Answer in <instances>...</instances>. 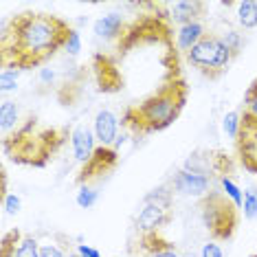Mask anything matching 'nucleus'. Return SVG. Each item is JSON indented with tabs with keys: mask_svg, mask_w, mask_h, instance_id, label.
Segmentation results:
<instances>
[{
	"mask_svg": "<svg viewBox=\"0 0 257 257\" xmlns=\"http://www.w3.org/2000/svg\"><path fill=\"white\" fill-rule=\"evenodd\" d=\"M71 31L66 20L44 11H22L11 16L0 36L3 71H29L42 66L60 49H66Z\"/></svg>",
	"mask_w": 257,
	"mask_h": 257,
	"instance_id": "obj_1",
	"label": "nucleus"
},
{
	"mask_svg": "<svg viewBox=\"0 0 257 257\" xmlns=\"http://www.w3.org/2000/svg\"><path fill=\"white\" fill-rule=\"evenodd\" d=\"M187 97H189V86L183 73L165 77L152 95L125 108L121 125L132 137H148L154 132H163L180 116Z\"/></svg>",
	"mask_w": 257,
	"mask_h": 257,
	"instance_id": "obj_2",
	"label": "nucleus"
},
{
	"mask_svg": "<svg viewBox=\"0 0 257 257\" xmlns=\"http://www.w3.org/2000/svg\"><path fill=\"white\" fill-rule=\"evenodd\" d=\"M68 137H73L68 127L44 125L38 116H29L20 127L3 139V150L5 156L16 165L46 167L60 154Z\"/></svg>",
	"mask_w": 257,
	"mask_h": 257,
	"instance_id": "obj_3",
	"label": "nucleus"
},
{
	"mask_svg": "<svg viewBox=\"0 0 257 257\" xmlns=\"http://www.w3.org/2000/svg\"><path fill=\"white\" fill-rule=\"evenodd\" d=\"M159 44L167 53H178L174 44V29H172V16L169 9L163 14H141L134 20L125 22L123 33L116 40V51L119 55L130 53L137 46H150Z\"/></svg>",
	"mask_w": 257,
	"mask_h": 257,
	"instance_id": "obj_4",
	"label": "nucleus"
},
{
	"mask_svg": "<svg viewBox=\"0 0 257 257\" xmlns=\"http://www.w3.org/2000/svg\"><path fill=\"white\" fill-rule=\"evenodd\" d=\"M198 209H200L204 229L209 231V235L213 239L226 242V239L235 235L237 224H239V207L224 191L211 189L207 196L200 198Z\"/></svg>",
	"mask_w": 257,
	"mask_h": 257,
	"instance_id": "obj_5",
	"label": "nucleus"
},
{
	"mask_svg": "<svg viewBox=\"0 0 257 257\" xmlns=\"http://www.w3.org/2000/svg\"><path fill=\"white\" fill-rule=\"evenodd\" d=\"M187 60H189L191 66L198 68V73H202L207 79H218L224 75L226 68H229L233 53H231L229 46H226L224 38L209 31L207 36L187 53Z\"/></svg>",
	"mask_w": 257,
	"mask_h": 257,
	"instance_id": "obj_6",
	"label": "nucleus"
},
{
	"mask_svg": "<svg viewBox=\"0 0 257 257\" xmlns=\"http://www.w3.org/2000/svg\"><path fill=\"white\" fill-rule=\"evenodd\" d=\"M174 198L165 185L145 196L143 209L137 215V229L141 233L161 231L174 220Z\"/></svg>",
	"mask_w": 257,
	"mask_h": 257,
	"instance_id": "obj_7",
	"label": "nucleus"
},
{
	"mask_svg": "<svg viewBox=\"0 0 257 257\" xmlns=\"http://www.w3.org/2000/svg\"><path fill=\"white\" fill-rule=\"evenodd\" d=\"M233 159L226 154L224 150H196L194 154H189V159L183 163V169L187 172L200 174L207 178H226L233 174Z\"/></svg>",
	"mask_w": 257,
	"mask_h": 257,
	"instance_id": "obj_8",
	"label": "nucleus"
},
{
	"mask_svg": "<svg viewBox=\"0 0 257 257\" xmlns=\"http://www.w3.org/2000/svg\"><path fill=\"white\" fill-rule=\"evenodd\" d=\"M116 165H119V152L116 148H106V145H97L95 154L90 156L88 163H84L79 169V174L75 176V183L79 187L92 185L97 180H101L103 176L112 174Z\"/></svg>",
	"mask_w": 257,
	"mask_h": 257,
	"instance_id": "obj_9",
	"label": "nucleus"
},
{
	"mask_svg": "<svg viewBox=\"0 0 257 257\" xmlns=\"http://www.w3.org/2000/svg\"><path fill=\"white\" fill-rule=\"evenodd\" d=\"M235 152L242 167L257 174V119L246 112H239V132L235 139Z\"/></svg>",
	"mask_w": 257,
	"mask_h": 257,
	"instance_id": "obj_10",
	"label": "nucleus"
},
{
	"mask_svg": "<svg viewBox=\"0 0 257 257\" xmlns=\"http://www.w3.org/2000/svg\"><path fill=\"white\" fill-rule=\"evenodd\" d=\"M92 75H95L97 88L106 95H112V92H121L125 88V79L123 73H121L119 64L112 55L108 53H95L92 55Z\"/></svg>",
	"mask_w": 257,
	"mask_h": 257,
	"instance_id": "obj_11",
	"label": "nucleus"
},
{
	"mask_svg": "<svg viewBox=\"0 0 257 257\" xmlns=\"http://www.w3.org/2000/svg\"><path fill=\"white\" fill-rule=\"evenodd\" d=\"M132 257H180L176 246L169 239H165L159 231L141 233L139 242L130 246Z\"/></svg>",
	"mask_w": 257,
	"mask_h": 257,
	"instance_id": "obj_12",
	"label": "nucleus"
},
{
	"mask_svg": "<svg viewBox=\"0 0 257 257\" xmlns=\"http://www.w3.org/2000/svg\"><path fill=\"white\" fill-rule=\"evenodd\" d=\"M211 183L213 180L207 178V176L180 169V172H176V176L172 178V189L180 191V194H187V196H200L202 198L211 191Z\"/></svg>",
	"mask_w": 257,
	"mask_h": 257,
	"instance_id": "obj_13",
	"label": "nucleus"
},
{
	"mask_svg": "<svg viewBox=\"0 0 257 257\" xmlns=\"http://www.w3.org/2000/svg\"><path fill=\"white\" fill-rule=\"evenodd\" d=\"M95 139L99 145L114 148L119 141V116L112 110H99L95 116Z\"/></svg>",
	"mask_w": 257,
	"mask_h": 257,
	"instance_id": "obj_14",
	"label": "nucleus"
},
{
	"mask_svg": "<svg viewBox=\"0 0 257 257\" xmlns=\"http://www.w3.org/2000/svg\"><path fill=\"white\" fill-rule=\"evenodd\" d=\"M204 9H207V5L202 0H180V3H174V7L169 9V16H172V22H178L180 27H185L189 22H200Z\"/></svg>",
	"mask_w": 257,
	"mask_h": 257,
	"instance_id": "obj_15",
	"label": "nucleus"
},
{
	"mask_svg": "<svg viewBox=\"0 0 257 257\" xmlns=\"http://www.w3.org/2000/svg\"><path fill=\"white\" fill-rule=\"evenodd\" d=\"M71 143H73V152H75V159H77L81 165L90 161V156L95 154V134H92L90 127L86 125H77L73 130V137H71Z\"/></svg>",
	"mask_w": 257,
	"mask_h": 257,
	"instance_id": "obj_16",
	"label": "nucleus"
},
{
	"mask_svg": "<svg viewBox=\"0 0 257 257\" xmlns=\"http://www.w3.org/2000/svg\"><path fill=\"white\" fill-rule=\"evenodd\" d=\"M123 27H125L123 16L112 11V14H108V16H101L92 29H95V36L103 38V40H119V36L123 33Z\"/></svg>",
	"mask_w": 257,
	"mask_h": 257,
	"instance_id": "obj_17",
	"label": "nucleus"
},
{
	"mask_svg": "<svg viewBox=\"0 0 257 257\" xmlns=\"http://www.w3.org/2000/svg\"><path fill=\"white\" fill-rule=\"evenodd\" d=\"M207 29H204L202 22H189V25L180 27L178 36H176V49L183 51V53H189L194 46L200 42V40L207 36Z\"/></svg>",
	"mask_w": 257,
	"mask_h": 257,
	"instance_id": "obj_18",
	"label": "nucleus"
},
{
	"mask_svg": "<svg viewBox=\"0 0 257 257\" xmlns=\"http://www.w3.org/2000/svg\"><path fill=\"white\" fill-rule=\"evenodd\" d=\"M25 233L20 229H9L7 233H3L0 237V257H16V250H18Z\"/></svg>",
	"mask_w": 257,
	"mask_h": 257,
	"instance_id": "obj_19",
	"label": "nucleus"
},
{
	"mask_svg": "<svg viewBox=\"0 0 257 257\" xmlns=\"http://www.w3.org/2000/svg\"><path fill=\"white\" fill-rule=\"evenodd\" d=\"M16 123H18V106H16V101L5 99V101L0 103V127H3L5 137H7L9 130Z\"/></svg>",
	"mask_w": 257,
	"mask_h": 257,
	"instance_id": "obj_20",
	"label": "nucleus"
},
{
	"mask_svg": "<svg viewBox=\"0 0 257 257\" xmlns=\"http://www.w3.org/2000/svg\"><path fill=\"white\" fill-rule=\"evenodd\" d=\"M237 20L244 29H255L257 27V3L253 0H244L237 5Z\"/></svg>",
	"mask_w": 257,
	"mask_h": 257,
	"instance_id": "obj_21",
	"label": "nucleus"
},
{
	"mask_svg": "<svg viewBox=\"0 0 257 257\" xmlns=\"http://www.w3.org/2000/svg\"><path fill=\"white\" fill-rule=\"evenodd\" d=\"M97 200H99V191H97V189H92L90 185L79 187L77 196H75V202H77L81 209H92V207L97 204Z\"/></svg>",
	"mask_w": 257,
	"mask_h": 257,
	"instance_id": "obj_22",
	"label": "nucleus"
},
{
	"mask_svg": "<svg viewBox=\"0 0 257 257\" xmlns=\"http://www.w3.org/2000/svg\"><path fill=\"white\" fill-rule=\"evenodd\" d=\"M40 242L33 235H25L20 242L18 250H16V257H40Z\"/></svg>",
	"mask_w": 257,
	"mask_h": 257,
	"instance_id": "obj_23",
	"label": "nucleus"
},
{
	"mask_svg": "<svg viewBox=\"0 0 257 257\" xmlns=\"http://www.w3.org/2000/svg\"><path fill=\"white\" fill-rule=\"evenodd\" d=\"M242 112H246V114H250V116H255L257 119V77L253 79V84L246 88V92H244Z\"/></svg>",
	"mask_w": 257,
	"mask_h": 257,
	"instance_id": "obj_24",
	"label": "nucleus"
},
{
	"mask_svg": "<svg viewBox=\"0 0 257 257\" xmlns=\"http://www.w3.org/2000/svg\"><path fill=\"white\" fill-rule=\"evenodd\" d=\"M220 185H222V191H224V194L229 196L231 200L235 202L239 209H242V204H244V196H242V191H239V187H237L235 183H233V180H231L229 176L222 178V180H220Z\"/></svg>",
	"mask_w": 257,
	"mask_h": 257,
	"instance_id": "obj_25",
	"label": "nucleus"
},
{
	"mask_svg": "<svg viewBox=\"0 0 257 257\" xmlns=\"http://www.w3.org/2000/svg\"><path fill=\"white\" fill-rule=\"evenodd\" d=\"M244 218L246 220H255L257 218V189H248L244 194Z\"/></svg>",
	"mask_w": 257,
	"mask_h": 257,
	"instance_id": "obj_26",
	"label": "nucleus"
},
{
	"mask_svg": "<svg viewBox=\"0 0 257 257\" xmlns=\"http://www.w3.org/2000/svg\"><path fill=\"white\" fill-rule=\"evenodd\" d=\"M18 75L20 71H14V68H7V71L0 73V90L9 92V90L18 88Z\"/></svg>",
	"mask_w": 257,
	"mask_h": 257,
	"instance_id": "obj_27",
	"label": "nucleus"
},
{
	"mask_svg": "<svg viewBox=\"0 0 257 257\" xmlns=\"http://www.w3.org/2000/svg\"><path fill=\"white\" fill-rule=\"evenodd\" d=\"M222 127H224V132L229 134L233 141H235L237 132H239V112H237V110H233V112H229V114L224 116V121H222Z\"/></svg>",
	"mask_w": 257,
	"mask_h": 257,
	"instance_id": "obj_28",
	"label": "nucleus"
},
{
	"mask_svg": "<svg viewBox=\"0 0 257 257\" xmlns=\"http://www.w3.org/2000/svg\"><path fill=\"white\" fill-rule=\"evenodd\" d=\"M3 207H5V211H7L9 215H18L20 213V209H22V200H20V196H16V194H7L3 198Z\"/></svg>",
	"mask_w": 257,
	"mask_h": 257,
	"instance_id": "obj_29",
	"label": "nucleus"
},
{
	"mask_svg": "<svg viewBox=\"0 0 257 257\" xmlns=\"http://www.w3.org/2000/svg\"><path fill=\"white\" fill-rule=\"evenodd\" d=\"M224 42H226V46L231 49V53H233V57H235L239 51H242V38H239V33H235V31H229L224 36Z\"/></svg>",
	"mask_w": 257,
	"mask_h": 257,
	"instance_id": "obj_30",
	"label": "nucleus"
},
{
	"mask_svg": "<svg viewBox=\"0 0 257 257\" xmlns=\"http://www.w3.org/2000/svg\"><path fill=\"white\" fill-rule=\"evenodd\" d=\"M66 51L71 55H77L79 51H81V38H79V31H71V38H68V42H66Z\"/></svg>",
	"mask_w": 257,
	"mask_h": 257,
	"instance_id": "obj_31",
	"label": "nucleus"
},
{
	"mask_svg": "<svg viewBox=\"0 0 257 257\" xmlns=\"http://www.w3.org/2000/svg\"><path fill=\"white\" fill-rule=\"evenodd\" d=\"M40 257H66V253L60 246H55V244H44L40 248Z\"/></svg>",
	"mask_w": 257,
	"mask_h": 257,
	"instance_id": "obj_32",
	"label": "nucleus"
},
{
	"mask_svg": "<svg viewBox=\"0 0 257 257\" xmlns=\"http://www.w3.org/2000/svg\"><path fill=\"white\" fill-rule=\"evenodd\" d=\"M200 257H224V253H222V248L215 242H209V244H204L202 246Z\"/></svg>",
	"mask_w": 257,
	"mask_h": 257,
	"instance_id": "obj_33",
	"label": "nucleus"
},
{
	"mask_svg": "<svg viewBox=\"0 0 257 257\" xmlns=\"http://www.w3.org/2000/svg\"><path fill=\"white\" fill-rule=\"evenodd\" d=\"M77 253L81 255V257H101V253L95 248V246H88V244H77Z\"/></svg>",
	"mask_w": 257,
	"mask_h": 257,
	"instance_id": "obj_34",
	"label": "nucleus"
},
{
	"mask_svg": "<svg viewBox=\"0 0 257 257\" xmlns=\"http://www.w3.org/2000/svg\"><path fill=\"white\" fill-rule=\"evenodd\" d=\"M53 77H55V73L51 71V68H42V71H40V79H42L44 84H51V81H53Z\"/></svg>",
	"mask_w": 257,
	"mask_h": 257,
	"instance_id": "obj_35",
	"label": "nucleus"
},
{
	"mask_svg": "<svg viewBox=\"0 0 257 257\" xmlns=\"http://www.w3.org/2000/svg\"><path fill=\"white\" fill-rule=\"evenodd\" d=\"M66 257H81V255L77 253V250H68V253H66Z\"/></svg>",
	"mask_w": 257,
	"mask_h": 257,
	"instance_id": "obj_36",
	"label": "nucleus"
},
{
	"mask_svg": "<svg viewBox=\"0 0 257 257\" xmlns=\"http://www.w3.org/2000/svg\"><path fill=\"white\" fill-rule=\"evenodd\" d=\"M250 257H257V250H255V253H253V255H250Z\"/></svg>",
	"mask_w": 257,
	"mask_h": 257,
	"instance_id": "obj_37",
	"label": "nucleus"
}]
</instances>
